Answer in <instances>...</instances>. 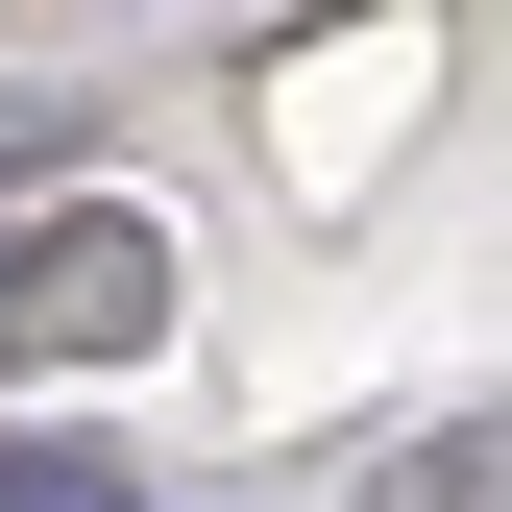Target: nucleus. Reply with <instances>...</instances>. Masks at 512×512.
Listing matches in <instances>:
<instances>
[{"instance_id":"f257e3e1","label":"nucleus","mask_w":512,"mask_h":512,"mask_svg":"<svg viewBox=\"0 0 512 512\" xmlns=\"http://www.w3.org/2000/svg\"><path fill=\"white\" fill-rule=\"evenodd\" d=\"M0 342H25V366L147 342V220H49V269H0Z\"/></svg>"}]
</instances>
